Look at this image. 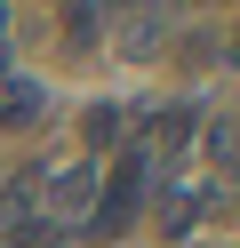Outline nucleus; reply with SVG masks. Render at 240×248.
Segmentation results:
<instances>
[{
  "mask_svg": "<svg viewBox=\"0 0 240 248\" xmlns=\"http://www.w3.org/2000/svg\"><path fill=\"white\" fill-rule=\"evenodd\" d=\"M136 200H144V152H120V168H112V176L96 184L88 232H104V240H120V232L136 224Z\"/></svg>",
  "mask_w": 240,
  "mask_h": 248,
  "instance_id": "obj_1",
  "label": "nucleus"
},
{
  "mask_svg": "<svg viewBox=\"0 0 240 248\" xmlns=\"http://www.w3.org/2000/svg\"><path fill=\"white\" fill-rule=\"evenodd\" d=\"M192 120H200L192 104H160V112H144V144L152 152H184L192 144Z\"/></svg>",
  "mask_w": 240,
  "mask_h": 248,
  "instance_id": "obj_6",
  "label": "nucleus"
},
{
  "mask_svg": "<svg viewBox=\"0 0 240 248\" xmlns=\"http://www.w3.org/2000/svg\"><path fill=\"white\" fill-rule=\"evenodd\" d=\"M112 32H120V56H152L160 40H168V8H144V16H128V24H112Z\"/></svg>",
  "mask_w": 240,
  "mask_h": 248,
  "instance_id": "obj_7",
  "label": "nucleus"
},
{
  "mask_svg": "<svg viewBox=\"0 0 240 248\" xmlns=\"http://www.w3.org/2000/svg\"><path fill=\"white\" fill-rule=\"evenodd\" d=\"M40 120H48V88L32 72H8L0 80V128H40Z\"/></svg>",
  "mask_w": 240,
  "mask_h": 248,
  "instance_id": "obj_3",
  "label": "nucleus"
},
{
  "mask_svg": "<svg viewBox=\"0 0 240 248\" xmlns=\"http://www.w3.org/2000/svg\"><path fill=\"white\" fill-rule=\"evenodd\" d=\"M96 160H64V168H48L32 192H40V216H56V224H88V208H96Z\"/></svg>",
  "mask_w": 240,
  "mask_h": 248,
  "instance_id": "obj_2",
  "label": "nucleus"
},
{
  "mask_svg": "<svg viewBox=\"0 0 240 248\" xmlns=\"http://www.w3.org/2000/svg\"><path fill=\"white\" fill-rule=\"evenodd\" d=\"M104 24H128V16H144V8H168V0H88Z\"/></svg>",
  "mask_w": 240,
  "mask_h": 248,
  "instance_id": "obj_9",
  "label": "nucleus"
},
{
  "mask_svg": "<svg viewBox=\"0 0 240 248\" xmlns=\"http://www.w3.org/2000/svg\"><path fill=\"white\" fill-rule=\"evenodd\" d=\"M32 184H40V176H0V240H8V248L40 224V192H32Z\"/></svg>",
  "mask_w": 240,
  "mask_h": 248,
  "instance_id": "obj_4",
  "label": "nucleus"
},
{
  "mask_svg": "<svg viewBox=\"0 0 240 248\" xmlns=\"http://www.w3.org/2000/svg\"><path fill=\"white\" fill-rule=\"evenodd\" d=\"M232 56H240V32H232Z\"/></svg>",
  "mask_w": 240,
  "mask_h": 248,
  "instance_id": "obj_10",
  "label": "nucleus"
},
{
  "mask_svg": "<svg viewBox=\"0 0 240 248\" xmlns=\"http://www.w3.org/2000/svg\"><path fill=\"white\" fill-rule=\"evenodd\" d=\"M200 144H208V160H216L224 176H240V120H232V112H224V120H208V128H200Z\"/></svg>",
  "mask_w": 240,
  "mask_h": 248,
  "instance_id": "obj_8",
  "label": "nucleus"
},
{
  "mask_svg": "<svg viewBox=\"0 0 240 248\" xmlns=\"http://www.w3.org/2000/svg\"><path fill=\"white\" fill-rule=\"evenodd\" d=\"M80 144H88V160L96 152H120L128 144V112L120 104H88V112H80Z\"/></svg>",
  "mask_w": 240,
  "mask_h": 248,
  "instance_id": "obj_5",
  "label": "nucleus"
}]
</instances>
